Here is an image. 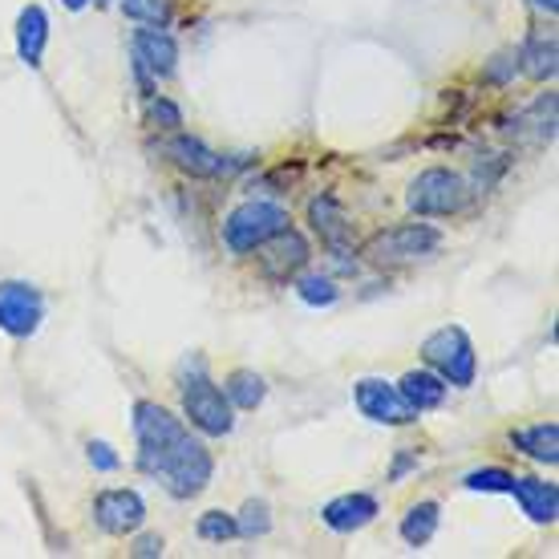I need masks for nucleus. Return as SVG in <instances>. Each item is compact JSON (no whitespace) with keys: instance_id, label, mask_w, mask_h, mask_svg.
<instances>
[{"instance_id":"obj_1","label":"nucleus","mask_w":559,"mask_h":559,"mask_svg":"<svg viewBox=\"0 0 559 559\" xmlns=\"http://www.w3.org/2000/svg\"><path fill=\"white\" fill-rule=\"evenodd\" d=\"M134 438H139V471L142 475H163L167 459L175 454L187 430L182 421L158 402H139L134 406Z\"/></svg>"},{"instance_id":"obj_2","label":"nucleus","mask_w":559,"mask_h":559,"mask_svg":"<svg viewBox=\"0 0 559 559\" xmlns=\"http://www.w3.org/2000/svg\"><path fill=\"white\" fill-rule=\"evenodd\" d=\"M442 248V231L430 224H397L385 227V231H373V236L361 243V255L373 267H402L414 264L421 255H430Z\"/></svg>"},{"instance_id":"obj_3","label":"nucleus","mask_w":559,"mask_h":559,"mask_svg":"<svg viewBox=\"0 0 559 559\" xmlns=\"http://www.w3.org/2000/svg\"><path fill=\"white\" fill-rule=\"evenodd\" d=\"M421 361L430 365L442 381L459 385V390L475 385V373H478L475 345H471L466 329H459V324H447V329H438V333L426 336V341H421Z\"/></svg>"},{"instance_id":"obj_4","label":"nucleus","mask_w":559,"mask_h":559,"mask_svg":"<svg viewBox=\"0 0 559 559\" xmlns=\"http://www.w3.org/2000/svg\"><path fill=\"white\" fill-rule=\"evenodd\" d=\"M284 227H288V211L276 207V203L252 199V203H239V207L227 215L224 243H227V252L248 255V252H255L260 243H267L272 236H280Z\"/></svg>"},{"instance_id":"obj_5","label":"nucleus","mask_w":559,"mask_h":559,"mask_svg":"<svg viewBox=\"0 0 559 559\" xmlns=\"http://www.w3.org/2000/svg\"><path fill=\"white\" fill-rule=\"evenodd\" d=\"M182 414L191 418L199 433L207 438H224V433L236 430V418H231V402L219 385H211L203 378V369H195V378L182 381Z\"/></svg>"},{"instance_id":"obj_6","label":"nucleus","mask_w":559,"mask_h":559,"mask_svg":"<svg viewBox=\"0 0 559 559\" xmlns=\"http://www.w3.org/2000/svg\"><path fill=\"white\" fill-rule=\"evenodd\" d=\"M466 199H471V191H466L462 175H454L447 167H430L409 182L406 207L414 215H454V211L466 207Z\"/></svg>"},{"instance_id":"obj_7","label":"nucleus","mask_w":559,"mask_h":559,"mask_svg":"<svg viewBox=\"0 0 559 559\" xmlns=\"http://www.w3.org/2000/svg\"><path fill=\"white\" fill-rule=\"evenodd\" d=\"M211 471H215L211 450L187 433L179 447H175V454L167 459V466H163V478H167V490L175 499H195L199 490H207Z\"/></svg>"},{"instance_id":"obj_8","label":"nucleus","mask_w":559,"mask_h":559,"mask_svg":"<svg viewBox=\"0 0 559 559\" xmlns=\"http://www.w3.org/2000/svg\"><path fill=\"white\" fill-rule=\"evenodd\" d=\"M45 317V300L33 284H21V280H4L0 284V329L9 336H33L41 329Z\"/></svg>"},{"instance_id":"obj_9","label":"nucleus","mask_w":559,"mask_h":559,"mask_svg":"<svg viewBox=\"0 0 559 559\" xmlns=\"http://www.w3.org/2000/svg\"><path fill=\"white\" fill-rule=\"evenodd\" d=\"M353 397H357V409L369 421H381V426H409V421H418V409L409 406L390 381H378V378L357 381Z\"/></svg>"},{"instance_id":"obj_10","label":"nucleus","mask_w":559,"mask_h":559,"mask_svg":"<svg viewBox=\"0 0 559 559\" xmlns=\"http://www.w3.org/2000/svg\"><path fill=\"white\" fill-rule=\"evenodd\" d=\"M94 519L106 535H134L146 523V503H142L139 490H102L94 499Z\"/></svg>"},{"instance_id":"obj_11","label":"nucleus","mask_w":559,"mask_h":559,"mask_svg":"<svg viewBox=\"0 0 559 559\" xmlns=\"http://www.w3.org/2000/svg\"><path fill=\"white\" fill-rule=\"evenodd\" d=\"M308 224H312V231L321 236V243L329 252H336V255L353 252V224H349V215H345V207H341L333 195H321L308 203Z\"/></svg>"},{"instance_id":"obj_12","label":"nucleus","mask_w":559,"mask_h":559,"mask_svg":"<svg viewBox=\"0 0 559 559\" xmlns=\"http://www.w3.org/2000/svg\"><path fill=\"white\" fill-rule=\"evenodd\" d=\"M255 252H264V255H260V264H264V276L288 280V276H296V272L308 264V239L300 236V231H293V227H284L280 236H272L267 243H260Z\"/></svg>"},{"instance_id":"obj_13","label":"nucleus","mask_w":559,"mask_h":559,"mask_svg":"<svg viewBox=\"0 0 559 559\" xmlns=\"http://www.w3.org/2000/svg\"><path fill=\"white\" fill-rule=\"evenodd\" d=\"M134 66L151 70L154 78H170L179 70V45L170 33H163L158 25H146L134 33Z\"/></svg>"},{"instance_id":"obj_14","label":"nucleus","mask_w":559,"mask_h":559,"mask_svg":"<svg viewBox=\"0 0 559 559\" xmlns=\"http://www.w3.org/2000/svg\"><path fill=\"white\" fill-rule=\"evenodd\" d=\"M167 158L179 170H187L191 179H219L227 170L224 154H215L207 142L191 139V134H175V139L167 142Z\"/></svg>"},{"instance_id":"obj_15","label":"nucleus","mask_w":559,"mask_h":559,"mask_svg":"<svg viewBox=\"0 0 559 559\" xmlns=\"http://www.w3.org/2000/svg\"><path fill=\"white\" fill-rule=\"evenodd\" d=\"M507 495H515L523 515L532 523H556L559 519V490L556 483H539V478H511Z\"/></svg>"},{"instance_id":"obj_16","label":"nucleus","mask_w":559,"mask_h":559,"mask_svg":"<svg viewBox=\"0 0 559 559\" xmlns=\"http://www.w3.org/2000/svg\"><path fill=\"white\" fill-rule=\"evenodd\" d=\"M373 515H378V499L373 495H341V499H333V503H324L321 519L324 527H333V532L349 535V532H361L365 523H373Z\"/></svg>"},{"instance_id":"obj_17","label":"nucleus","mask_w":559,"mask_h":559,"mask_svg":"<svg viewBox=\"0 0 559 559\" xmlns=\"http://www.w3.org/2000/svg\"><path fill=\"white\" fill-rule=\"evenodd\" d=\"M45 41H49V16H45L41 4H28L16 16V53L28 70H37L45 57Z\"/></svg>"},{"instance_id":"obj_18","label":"nucleus","mask_w":559,"mask_h":559,"mask_svg":"<svg viewBox=\"0 0 559 559\" xmlns=\"http://www.w3.org/2000/svg\"><path fill=\"white\" fill-rule=\"evenodd\" d=\"M556 37L551 33H532L527 37V45L519 49V70L527 73V78H535V82H547V78H556Z\"/></svg>"},{"instance_id":"obj_19","label":"nucleus","mask_w":559,"mask_h":559,"mask_svg":"<svg viewBox=\"0 0 559 559\" xmlns=\"http://www.w3.org/2000/svg\"><path fill=\"white\" fill-rule=\"evenodd\" d=\"M511 442H515L527 459L544 462V466H556V462H559V426H556V421H539V426L515 430V433H511Z\"/></svg>"},{"instance_id":"obj_20","label":"nucleus","mask_w":559,"mask_h":559,"mask_svg":"<svg viewBox=\"0 0 559 559\" xmlns=\"http://www.w3.org/2000/svg\"><path fill=\"white\" fill-rule=\"evenodd\" d=\"M397 393L406 397L409 406L418 409H433L442 406V397H447V381L438 378V373H426V369H414V373H406L402 378V385H397Z\"/></svg>"},{"instance_id":"obj_21","label":"nucleus","mask_w":559,"mask_h":559,"mask_svg":"<svg viewBox=\"0 0 559 559\" xmlns=\"http://www.w3.org/2000/svg\"><path fill=\"white\" fill-rule=\"evenodd\" d=\"M438 519H442V507L433 503V499L409 507L406 519H402V539L409 547H426L433 539V532H438Z\"/></svg>"},{"instance_id":"obj_22","label":"nucleus","mask_w":559,"mask_h":559,"mask_svg":"<svg viewBox=\"0 0 559 559\" xmlns=\"http://www.w3.org/2000/svg\"><path fill=\"white\" fill-rule=\"evenodd\" d=\"M267 397V381L260 378V373H252V369H236L231 378H227V402L239 409H255L264 406Z\"/></svg>"},{"instance_id":"obj_23","label":"nucleus","mask_w":559,"mask_h":559,"mask_svg":"<svg viewBox=\"0 0 559 559\" xmlns=\"http://www.w3.org/2000/svg\"><path fill=\"white\" fill-rule=\"evenodd\" d=\"M199 539H207V544H227V539H236L239 527H236V515H224V511H207V515H199Z\"/></svg>"},{"instance_id":"obj_24","label":"nucleus","mask_w":559,"mask_h":559,"mask_svg":"<svg viewBox=\"0 0 559 559\" xmlns=\"http://www.w3.org/2000/svg\"><path fill=\"white\" fill-rule=\"evenodd\" d=\"M122 9H127L130 21H139V25H167L170 21V0H122Z\"/></svg>"},{"instance_id":"obj_25","label":"nucleus","mask_w":559,"mask_h":559,"mask_svg":"<svg viewBox=\"0 0 559 559\" xmlns=\"http://www.w3.org/2000/svg\"><path fill=\"white\" fill-rule=\"evenodd\" d=\"M239 535H248V539H255V535H267L272 532V507L264 503V499H252V503L243 507V515L236 519Z\"/></svg>"},{"instance_id":"obj_26","label":"nucleus","mask_w":559,"mask_h":559,"mask_svg":"<svg viewBox=\"0 0 559 559\" xmlns=\"http://www.w3.org/2000/svg\"><path fill=\"white\" fill-rule=\"evenodd\" d=\"M511 471H503V466H487V471H471V475L462 478L466 483V490H487V495H495V490H507L511 487Z\"/></svg>"},{"instance_id":"obj_27","label":"nucleus","mask_w":559,"mask_h":559,"mask_svg":"<svg viewBox=\"0 0 559 559\" xmlns=\"http://www.w3.org/2000/svg\"><path fill=\"white\" fill-rule=\"evenodd\" d=\"M296 293H300V300H305V305H333L336 284L329 276H305L300 284H296Z\"/></svg>"},{"instance_id":"obj_28","label":"nucleus","mask_w":559,"mask_h":559,"mask_svg":"<svg viewBox=\"0 0 559 559\" xmlns=\"http://www.w3.org/2000/svg\"><path fill=\"white\" fill-rule=\"evenodd\" d=\"M515 73H519V53H499L487 70H483V78H487L490 85H507Z\"/></svg>"},{"instance_id":"obj_29","label":"nucleus","mask_w":559,"mask_h":559,"mask_svg":"<svg viewBox=\"0 0 559 559\" xmlns=\"http://www.w3.org/2000/svg\"><path fill=\"white\" fill-rule=\"evenodd\" d=\"M85 454H90V466H94V471H102V475H110V471H118V454H114L110 442H102V438H94V442L85 447Z\"/></svg>"},{"instance_id":"obj_30","label":"nucleus","mask_w":559,"mask_h":559,"mask_svg":"<svg viewBox=\"0 0 559 559\" xmlns=\"http://www.w3.org/2000/svg\"><path fill=\"white\" fill-rule=\"evenodd\" d=\"M151 118L158 122L163 130H175V127H182V114H179V106L175 102H167V98H158V102H151Z\"/></svg>"},{"instance_id":"obj_31","label":"nucleus","mask_w":559,"mask_h":559,"mask_svg":"<svg viewBox=\"0 0 559 559\" xmlns=\"http://www.w3.org/2000/svg\"><path fill=\"white\" fill-rule=\"evenodd\" d=\"M163 535H139V544L130 547V556H139V559H158L163 556Z\"/></svg>"},{"instance_id":"obj_32","label":"nucleus","mask_w":559,"mask_h":559,"mask_svg":"<svg viewBox=\"0 0 559 559\" xmlns=\"http://www.w3.org/2000/svg\"><path fill=\"white\" fill-rule=\"evenodd\" d=\"M418 466V459H409V454H402V459L393 462V471H390V483H397V478L406 475V471H414Z\"/></svg>"},{"instance_id":"obj_33","label":"nucleus","mask_w":559,"mask_h":559,"mask_svg":"<svg viewBox=\"0 0 559 559\" xmlns=\"http://www.w3.org/2000/svg\"><path fill=\"white\" fill-rule=\"evenodd\" d=\"M532 4L535 9H544V13H551V16L559 13V0H532Z\"/></svg>"},{"instance_id":"obj_34","label":"nucleus","mask_w":559,"mask_h":559,"mask_svg":"<svg viewBox=\"0 0 559 559\" xmlns=\"http://www.w3.org/2000/svg\"><path fill=\"white\" fill-rule=\"evenodd\" d=\"M61 4H66V9H73V13H78V9H85L90 0H61Z\"/></svg>"},{"instance_id":"obj_35","label":"nucleus","mask_w":559,"mask_h":559,"mask_svg":"<svg viewBox=\"0 0 559 559\" xmlns=\"http://www.w3.org/2000/svg\"><path fill=\"white\" fill-rule=\"evenodd\" d=\"M98 4H110V0H98Z\"/></svg>"}]
</instances>
